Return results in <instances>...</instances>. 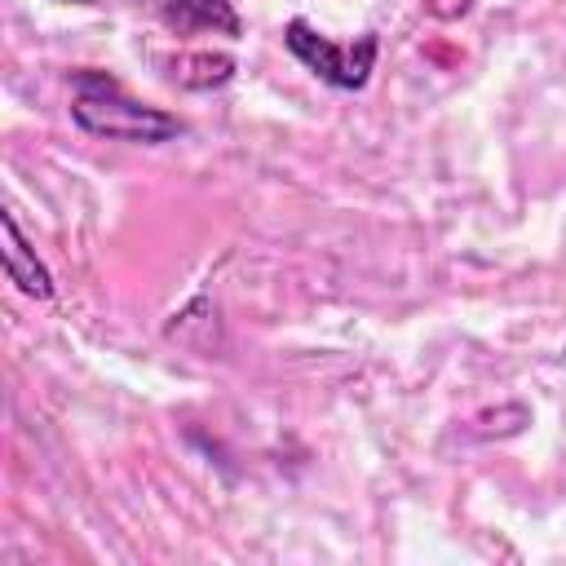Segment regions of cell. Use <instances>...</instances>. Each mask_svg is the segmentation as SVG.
<instances>
[{
    "label": "cell",
    "mask_w": 566,
    "mask_h": 566,
    "mask_svg": "<svg viewBox=\"0 0 566 566\" xmlns=\"http://www.w3.org/2000/svg\"><path fill=\"white\" fill-rule=\"evenodd\" d=\"M0 230H4V274H9V283H18V287H22L27 296H35V301H49V296H53V279H49V270L35 261V252L27 248V239H22L18 221H13V212L0 217Z\"/></svg>",
    "instance_id": "3"
},
{
    "label": "cell",
    "mask_w": 566,
    "mask_h": 566,
    "mask_svg": "<svg viewBox=\"0 0 566 566\" xmlns=\"http://www.w3.org/2000/svg\"><path fill=\"white\" fill-rule=\"evenodd\" d=\"M287 49L327 84L336 88H363L367 75H371V62H376V35H363L358 44H332L327 35H318L305 18H292L287 22Z\"/></svg>",
    "instance_id": "2"
},
{
    "label": "cell",
    "mask_w": 566,
    "mask_h": 566,
    "mask_svg": "<svg viewBox=\"0 0 566 566\" xmlns=\"http://www.w3.org/2000/svg\"><path fill=\"white\" fill-rule=\"evenodd\" d=\"M562 354H566V349H562Z\"/></svg>",
    "instance_id": "7"
},
{
    "label": "cell",
    "mask_w": 566,
    "mask_h": 566,
    "mask_svg": "<svg viewBox=\"0 0 566 566\" xmlns=\"http://www.w3.org/2000/svg\"><path fill=\"white\" fill-rule=\"evenodd\" d=\"M75 4H93V0H75Z\"/></svg>",
    "instance_id": "6"
},
{
    "label": "cell",
    "mask_w": 566,
    "mask_h": 566,
    "mask_svg": "<svg viewBox=\"0 0 566 566\" xmlns=\"http://www.w3.org/2000/svg\"><path fill=\"white\" fill-rule=\"evenodd\" d=\"M230 71H234V62L226 53H190V57H177L168 75L181 88H212V84H226Z\"/></svg>",
    "instance_id": "5"
},
{
    "label": "cell",
    "mask_w": 566,
    "mask_h": 566,
    "mask_svg": "<svg viewBox=\"0 0 566 566\" xmlns=\"http://www.w3.org/2000/svg\"><path fill=\"white\" fill-rule=\"evenodd\" d=\"M75 124L97 133V137H111V142H142V146H155V142H168L177 137L186 124L159 106H142L133 102L111 75L102 71H84L75 75Z\"/></svg>",
    "instance_id": "1"
},
{
    "label": "cell",
    "mask_w": 566,
    "mask_h": 566,
    "mask_svg": "<svg viewBox=\"0 0 566 566\" xmlns=\"http://www.w3.org/2000/svg\"><path fill=\"white\" fill-rule=\"evenodd\" d=\"M164 22L177 35H199V31L239 35V13L230 9V0H168L164 4Z\"/></svg>",
    "instance_id": "4"
}]
</instances>
